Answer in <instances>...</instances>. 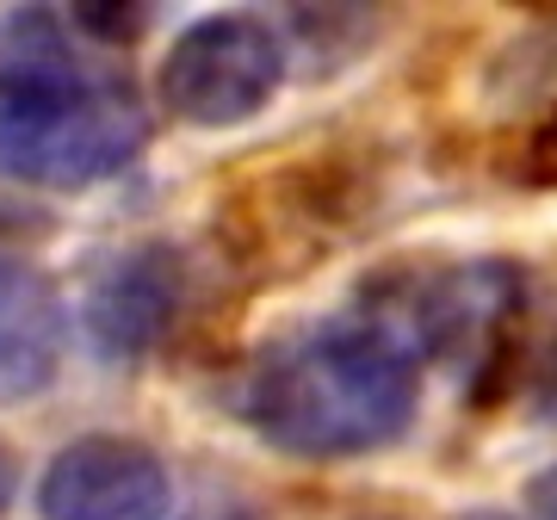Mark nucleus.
I'll list each match as a JSON object with an SVG mask.
<instances>
[{
	"label": "nucleus",
	"instance_id": "nucleus-1",
	"mask_svg": "<svg viewBox=\"0 0 557 520\" xmlns=\"http://www.w3.org/2000/svg\"><path fill=\"white\" fill-rule=\"evenodd\" d=\"M421 372L397 329L366 304L278 329L242 366L236 416L260 446L298 465L372 459L409 434L421 409Z\"/></svg>",
	"mask_w": 557,
	"mask_h": 520
},
{
	"label": "nucleus",
	"instance_id": "nucleus-2",
	"mask_svg": "<svg viewBox=\"0 0 557 520\" xmlns=\"http://www.w3.org/2000/svg\"><path fill=\"white\" fill-rule=\"evenodd\" d=\"M149 112L137 87L75 44L50 7L0 25V174L32 193H94L137 168Z\"/></svg>",
	"mask_w": 557,
	"mask_h": 520
},
{
	"label": "nucleus",
	"instance_id": "nucleus-3",
	"mask_svg": "<svg viewBox=\"0 0 557 520\" xmlns=\"http://www.w3.org/2000/svg\"><path fill=\"white\" fill-rule=\"evenodd\" d=\"M359 304L409 341L421 366H465L496 379L527 317V273L502 255L434 260L409 255L359 285Z\"/></svg>",
	"mask_w": 557,
	"mask_h": 520
},
{
	"label": "nucleus",
	"instance_id": "nucleus-4",
	"mask_svg": "<svg viewBox=\"0 0 557 520\" xmlns=\"http://www.w3.org/2000/svg\"><path fill=\"white\" fill-rule=\"evenodd\" d=\"M285 87V38L255 13H205L168 44L156 69L161 112L186 131L255 124Z\"/></svg>",
	"mask_w": 557,
	"mask_h": 520
},
{
	"label": "nucleus",
	"instance_id": "nucleus-5",
	"mask_svg": "<svg viewBox=\"0 0 557 520\" xmlns=\"http://www.w3.org/2000/svg\"><path fill=\"white\" fill-rule=\"evenodd\" d=\"M193 304V267L174 242H131L94 267L81 292V329L94 354L112 366H137L168 347Z\"/></svg>",
	"mask_w": 557,
	"mask_h": 520
},
{
	"label": "nucleus",
	"instance_id": "nucleus-6",
	"mask_svg": "<svg viewBox=\"0 0 557 520\" xmlns=\"http://www.w3.org/2000/svg\"><path fill=\"white\" fill-rule=\"evenodd\" d=\"M174 478L137 434H75L38 471L44 520H168Z\"/></svg>",
	"mask_w": 557,
	"mask_h": 520
},
{
	"label": "nucleus",
	"instance_id": "nucleus-7",
	"mask_svg": "<svg viewBox=\"0 0 557 520\" xmlns=\"http://www.w3.org/2000/svg\"><path fill=\"white\" fill-rule=\"evenodd\" d=\"M69 298L20 255H0V409L44 397L69 360Z\"/></svg>",
	"mask_w": 557,
	"mask_h": 520
},
{
	"label": "nucleus",
	"instance_id": "nucleus-8",
	"mask_svg": "<svg viewBox=\"0 0 557 520\" xmlns=\"http://www.w3.org/2000/svg\"><path fill=\"white\" fill-rule=\"evenodd\" d=\"M496 94H557V20H539L527 38H515V50L496 62Z\"/></svg>",
	"mask_w": 557,
	"mask_h": 520
},
{
	"label": "nucleus",
	"instance_id": "nucleus-9",
	"mask_svg": "<svg viewBox=\"0 0 557 520\" xmlns=\"http://www.w3.org/2000/svg\"><path fill=\"white\" fill-rule=\"evenodd\" d=\"M527 174H533V181H557V112L539 124L533 156H527Z\"/></svg>",
	"mask_w": 557,
	"mask_h": 520
},
{
	"label": "nucleus",
	"instance_id": "nucleus-10",
	"mask_svg": "<svg viewBox=\"0 0 557 520\" xmlns=\"http://www.w3.org/2000/svg\"><path fill=\"white\" fill-rule=\"evenodd\" d=\"M13 496H20V459H13V446L0 441V515L13 508Z\"/></svg>",
	"mask_w": 557,
	"mask_h": 520
},
{
	"label": "nucleus",
	"instance_id": "nucleus-11",
	"mask_svg": "<svg viewBox=\"0 0 557 520\" xmlns=\"http://www.w3.org/2000/svg\"><path fill=\"white\" fill-rule=\"evenodd\" d=\"M533 508H539L545 520H557V465H552V471H545V478L533 483Z\"/></svg>",
	"mask_w": 557,
	"mask_h": 520
},
{
	"label": "nucleus",
	"instance_id": "nucleus-12",
	"mask_svg": "<svg viewBox=\"0 0 557 520\" xmlns=\"http://www.w3.org/2000/svg\"><path fill=\"white\" fill-rule=\"evenodd\" d=\"M186 520H260V515L242 508V502H211V508H199V515H186Z\"/></svg>",
	"mask_w": 557,
	"mask_h": 520
},
{
	"label": "nucleus",
	"instance_id": "nucleus-13",
	"mask_svg": "<svg viewBox=\"0 0 557 520\" xmlns=\"http://www.w3.org/2000/svg\"><path fill=\"white\" fill-rule=\"evenodd\" d=\"M458 520H520V515H508V508H471V515H458Z\"/></svg>",
	"mask_w": 557,
	"mask_h": 520
}]
</instances>
